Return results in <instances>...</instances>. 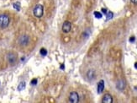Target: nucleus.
<instances>
[{"mask_svg": "<svg viewBox=\"0 0 137 103\" xmlns=\"http://www.w3.org/2000/svg\"><path fill=\"white\" fill-rule=\"evenodd\" d=\"M33 14L36 18H40L43 16L44 14V7L41 4H36L33 9Z\"/></svg>", "mask_w": 137, "mask_h": 103, "instance_id": "1", "label": "nucleus"}, {"mask_svg": "<svg viewBox=\"0 0 137 103\" xmlns=\"http://www.w3.org/2000/svg\"><path fill=\"white\" fill-rule=\"evenodd\" d=\"M9 25V17L7 15H0V28L4 29Z\"/></svg>", "mask_w": 137, "mask_h": 103, "instance_id": "2", "label": "nucleus"}, {"mask_svg": "<svg viewBox=\"0 0 137 103\" xmlns=\"http://www.w3.org/2000/svg\"><path fill=\"white\" fill-rule=\"evenodd\" d=\"M18 43L21 46H26L27 45H29V43H30V37H29V36L23 35V36H19V38L18 39Z\"/></svg>", "mask_w": 137, "mask_h": 103, "instance_id": "3", "label": "nucleus"}, {"mask_svg": "<svg viewBox=\"0 0 137 103\" xmlns=\"http://www.w3.org/2000/svg\"><path fill=\"white\" fill-rule=\"evenodd\" d=\"M7 60L11 65H14L17 62V55L14 53H9L7 55Z\"/></svg>", "mask_w": 137, "mask_h": 103, "instance_id": "4", "label": "nucleus"}, {"mask_svg": "<svg viewBox=\"0 0 137 103\" xmlns=\"http://www.w3.org/2000/svg\"><path fill=\"white\" fill-rule=\"evenodd\" d=\"M69 101L70 102H72V103H77L79 101V95L77 92L75 91H72V92L70 93V95H69Z\"/></svg>", "mask_w": 137, "mask_h": 103, "instance_id": "5", "label": "nucleus"}, {"mask_svg": "<svg viewBox=\"0 0 137 103\" xmlns=\"http://www.w3.org/2000/svg\"><path fill=\"white\" fill-rule=\"evenodd\" d=\"M71 28H72V24L69 21H65L62 25V31L64 33H68L71 31Z\"/></svg>", "mask_w": 137, "mask_h": 103, "instance_id": "6", "label": "nucleus"}, {"mask_svg": "<svg viewBox=\"0 0 137 103\" xmlns=\"http://www.w3.org/2000/svg\"><path fill=\"white\" fill-rule=\"evenodd\" d=\"M102 102L103 103H112L113 102V97L109 94H105L103 97V101Z\"/></svg>", "mask_w": 137, "mask_h": 103, "instance_id": "7", "label": "nucleus"}, {"mask_svg": "<svg viewBox=\"0 0 137 103\" xmlns=\"http://www.w3.org/2000/svg\"><path fill=\"white\" fill-rule=\"evenodd\" d=\"M103 89H104V82H103V80H100L98 84V93H99V94L102 93Z\"/></svg>", "mask_w": 137, "mask_h": 103, "instance_id": "8", "label": "nucleus"}, {"mask_svg": "<svg viewBox=\"0 0 137 103\" xmlns=\"http://www.w3.org/2000/svg\"><path fill=\"white\" fill-rule=\"evenodd\" d=\"M124 86H125V84H124V82L123 81V80H120V81H119L118 83H117V88L119 89V90H124Z\"/></svg>", "mask_w": 137, "mask_h": 103, "instance_id": "9", "label": "nucleus"}, {"mask_svg": "<svg viewBox=\"0 0 137 103\" xmlns=\"http://www.w3.org/2000/svg\"><path fill=\"white\" fill-rule=\"evenodd\" d=\"M87 76H88V79H90V80L93 79V77H94V72H93V70H89V71L88 72V74H87Z\"/></svg>", "mask_w": 137, "mask_h": 103, "instance_id": "10", "label": "nucleus"}, {"mask_svg": "<svg viewBox=\"0 0 137 103\" xmlns=\"http://www.w3.org/2000/svg\"><path fill=\"white\" fill-rule=\"evenodd\" d=\"M25 88V82H24V81L18 85V91H22Z\"/></svg>", "mask_w": 137, "mask_h": 103, "instance_id": "11", "label": "nucleus"}, {"mask_svg": "<svg viewBox=\"0 0 137 103\" xmlns=\"http://www.w3.org/2000/svg\"><path fill=\"white\" fill-rule=\"evenodd\" d=\"M13 7L16 9V10H18V11L20 10V4H19V2L14 3V4H13Z\"/></svg>", "mask_w": 137, "mask_h": 103, "instance_id": "12", "label": "nucleus"}, {"mask_svg": "<svg viewBox=\"0 0 137 103\" xmlns=\"http://www.w3.org/2000/svg\"><path fill=\"white\" fill-rule=\"evenodd\" d=\"M94 15H95V17H96V18H98V19H100V18H102V16H103L101 13L98 12V11H95V12H94Z\"/></svg>", "mask_w": 137, "mask_h": 103, "instance_id": "13", "label": "nucleus"}, {"mask_svg": "<svg viewBox=\"0 0 137 103\" xmlns=\"http://www.w3.org/2000/svg\"><path fill=\"white\" fill-rule=\"evenodd\" d=\"M40 54L42 55V56H46L47 54V51L45 48H41L40 49Z\"/></svg>", "mask_w": 137, "mask_h": 103, "instance_id": "14", "label": "nucleus"}, {"mask_svg": "<svg viewBox=\"0 0 137 103\" xmlns=\"http://www.w3.org/2000/svg\"><path fill=\"white\" fill-rule=\"evenodd\" d=\"M113 13L112 12H108L107 13V19H111L112 17H113Z\"/></svg>", "mask_w": 137, "mask_h": 103, "instance_id": "15", "label": "nucleus"}, {"mask_svg": "<svg viewBox=\"0 0 137 103\" xmlns=\"http://www.w3.org/2000/svg\"><path fill=\"white\" fill-rule=\"evenodd\" d=\"M30 84H37V80H36V79H33V80H31V82H30Z\"/></svg>", "mask_w": 137, "mask_h": 103, "instance_id": "16", "label": "nucleus"}, {"mask_svg": "<svg viewBox=\"0 0 137 103\" xmlns=\"http://www.w3.org/2000/svg\"><path fill=\"white\" fill-rule=\"evenodd\" d=\"M135 40V36H132V37L130 38V42H133Z\"/></svg>", "mask_w": 137, "mask_h": 103, "instance_id": "17", "label": "nucleus"}, {"mask_svg": "<svg viewBox=\"0 0 137 103\" xmlns=\"http://www.w3.org/2000/svg\"><path fill=\"white\" fill-rule=\"evenodd\" d=\"M102 11H103L104 14H107V9H106V8H102Z\"/></svg>", "mask_w": 137, "mask_h": 103, "instance_id": "18", "label": "nucleus"}, {"mask_svg": "<svg viewBox=\"0 0 137 103\" xmlns=\"http://www.w3.org/2000/svg\"><path fill=\"white\" fill-rule=\"evenodd\" d=\"M131 2L133 3V4H137V0H130Z\"/></svg>", "mask_w": 137, "mask_h": 103, "instance_id": "19", "label": "nucleus"}, {"mask_svg": "<svg viewBox=\"0 0 137 103\" xmlns=\"http://www.w3.org/2000/svg\"><path fill=\"white\" fill-rule=\"evenodd\" d=\"M64 68H65V66H64V64H62V65H61V69H64Z\"/></svg>", "mask_w": 137, "mask_h": 103, "instance_id": "20", "label": "nucleus"}, {"mask_svg": "<svg viewBox=\"0 0 137 103\" xmlns=\"http://www.w3.org/2000/svg\"><path fill=\"white\" fill-rule=\"evenodd\" d=\"M135 69H137V62L135 63Z\"/></svg>", "mask_w": 137, "mask_h": 103, "instance_id": "21", "label": "nucleus"}]
</instances>
